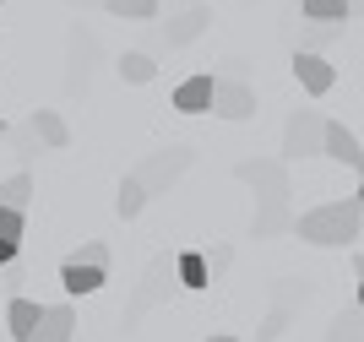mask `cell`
<instances>
[{"mask_svg": "<svg viewBox=\"0 0 364 342\" xmlns=\"http://www.w3.org/2000/svg\"><path fill=\"white\" fill-rule=\"evenodd\" d=\"M71 261H76V267H92V272H109V250H104V239H87V245H82Z\"/></svg>", "mask_w": 364, "mask_h": 342, "instance_id": "cell-21", "label": "cell"}, {"mask_svg": "<svg viewBox=\"0 0 364 342\" xmlns=\"http://www.w3.org/2000/svg\"><path fill=\"white\" fill-rule=\"evenodd\" d=\"M201 267H207V283H218V277L234 267V250H228V245H218V250H201Z\"/></svg>", "mask_w": 364, "mask_h": 342, "instance_id": "cell-22", "label": "cell"}, {"mask_svg": "<svg viewBox=\"0 0 364 342\" xmlns=\"http://www.w3.org/2000/svg\"><path fill=\"white\" fill-rule=\"evenodd\" d=\"M71 6H104V0H71Z\"/></svg>", "mask_w": 364, "mask_h": 342, "instance_id": "cell-27", "label": "cell"}, {"mask_svg": "<svg viewBox=\"0 0 364 342\" xmlns=\"http://www.w3.org/2000/svg\"><path fill=\"white\" fill-rule=\"evenodd\" d=\"M191 164H196V152H191V147H164V152H147V158L131 169V179H136L141 191H147V201H152V196L174 191V185L191 174Z\"/></svg>", "mask_w": 364, "mask_h": 342, "instance_id": "cell-2", "label": "cell"}, {"mask_svg": "<svg viewBox=\"0 0 364 342\" xmlns=\"http://www.w3.org/2000/svg\"><path fill=\"white\" fill-rule=\"evenodd\" d=\"M109 16H125V22H158L164 0H104Z\"/></svg>", "mask_w": 364, "mask_h": 342, "instance_id": "cell-17", "label": "cell"}, {"mask_svg": "<svg viewBox=\"0 0 364 342\" xmlns=\"http://www.w3.org/2000/svg\"><path fill=\"white\" fill-rule=\"evenodd\" d=\"M28 201H33V174L28 169H16V174L0 179V207L6 212H22V218H28Z\"/></svg>", "mask_w": 364, "mask_h": 342, "instance_id": "cell-13", "label": "cell"}, {"mask_svg": "<svg viewBox=\"0 0 364 342\" xmlns=\"http://www.w3.org/2000/svg\"><path fill=\"white\" fill-rule=\"evenodd\" d=\"M6 131H11V125H6V119H0V136H6Z\"/></svg>", "mask_w": 364, "mask_h": 342, "instance_id": "cell-28", "label": "cell"}, {"mask_svg": "<svg viewBox=\"0 0 364 342\" xmlns=\"http://www.w3.org/2000/svg\"><path fill=\"white\" fill-rule=\"evenodd\" d=\"M22 234H28V218L0 207V239H6V245H22Z\"/></svg>", "mask_w": 364, "mask_h": 342, "instance_id": "cell-23", "label": "cell"}, {"mask_svg": "<svg viewBox=\"0 0 364 342\" xmlns=\"http://www.w3.org/2000/svg\"><path fill=\"white\" fill-rule=\"evenodd\" d=\"M120 76L125 82H152V76H158V65H152V55H141V49H131V55H120Z\"/></svg>", "mask_w": 364, "mask_h": 342, "instance_id": "cell-20", "label": "cell"}, {"mask_svg": "<svg viewBox=\"0 0 364 342\" xmlns=\"http://www.w3.org/2000/svg\"><path fill=\"white\" fill-rule=\"evenodd\" d=\"M289 234L304 239V245H359V234H364V201H359V196H343V201H326V207L294 212Z\"/></svg>", "mask_w": 364, "mask_h": 342, "instance_id": "cell-1", "label": "cell"}, {"mask_svg": "<svg viewBox=\"0 0 364 342\" xmlns=\"http://www.w3.org/2000/svg\"><path fill=\"white\" fill-rule=\"evenodd\" d=\"M234 179L256 185L261 201H272V196H294L289 191V164H277V158H245V164H234Z\"/></svg>", "mask_w": 364, "mask_h": 342, "instance_id": "cell-3", "label": "cell"}, {"mask_svg": "<svg viewBox=\"0 0 364 342\" xmlns=\"http://www.w3.org/2000/svg\"><path fill=\"white\" fill-rule=\"evenodd\" d=\"M321 158H337L343 169H359V164H364L359 131H353V125H343V119H321Z\"/></svg>", "mask_w": 364, "mask_h": 342, "instance_id": "cell-6", "label": "cell"}, {"mask_svg": "<svg viewBox=\"0 0 364 342\" xmlns=\"http://www.w3.org/2000/svg\"><path fill=\"white\" fill-rule=\"evenodd\" d=\"M71 331H76L71 304H44V315H38V326H33L28 342H71Z\"/></svg>", "mask_w": 364, "mask_h": 342, "instance_id": "cell-9", "label": "cell"}, {"mask_svg": "<svg viewBox=\"0 0 364 342\" xmlns=\"http://www.w3.org/2000/svg\"><path fill=\"white\" fill-rule=\"evenodd\" d=\"M343 337H359V310H348V321H337V331H332V342H343Z\"/></svg>", "mask_w": 364, "mask_h": 342, "instance_id": "cell-24", "label": "cell"}, {"mask_svg": "<svg viewBox=\"0 0 364 342\" xmlns=\"http://www.w3.org/2000/svg\"><path fill=\"white\" fill-rule=\"evenodd\" d=\"M0 6H6V0H0Z\"/></svg>", "mask_w": 364, "mask_h": 342, "instance_id": "cell-29", "label": "cell"}, {"mask_svg": "<svg viewBox=\"0 0 364 342\" xmlns=\"http://www.w3.org/2000/svg\"><path fill=\"white\" fill-rule=\"evenodd\" d=\"M213 109L218 119H250L256 114V92L245 87L240 76H213Z\"/></svg>", "mask_w": 364, "mask_h": 342, "instance_id": "cell-5", "label": "cell"}, {"mask_svg": "<svg viewBox=\"0 0 364 342\" xmlns=\"http://www.w3.org/2000/svg\"><path fill=\"white\" fill-rule=\"evenodd\" d=\"M310 22H348L353 16V0H299Z\"/></svg>", "mask_w": 364, "mask_h": 342, "instance_id": "cell-19", "label": "cell"}, {"mask_svg": "<svg viewBox=\"0 0 364 342\" xmlns=\"http://www.w3.org/2000/svg\"><path fill=\"white\" fill-rule=\"evenodd\" d=\"M207 342H240V337H228V331H218V337H207Z\"/></svg>", "mask_w": 364, "mask_h": 342, "instance_id": "cell-26", "label": "cell"}, {"mask_svg": "<svg viewBox=\"0 0 364 342\" xmlns=\"http://www.w3.org/2000/svg\"><path fill=\"white\" fill-rule=\"evenodd\" d=\"M207 104H213V71H196L174 87V109L180 114H207Z\"/></svg>", "mask_w": 364, "mask_h": 342, "instance_id": "cell-10", "label": "cell"}, {"mask_svg": "<svg viewBox=\"0 0 364 342\" xmlns=\"http://www.w3.org/2000/svg\"><path fill=\"white\" fill-rule=\"evenodd\" d=\"M174 283L191 288V294L213 288V283H207V267H201V250H180V255H174Z\"/></svg>", "mask_w": 364, "mask_h": 342, "instance_id": "cell-15", "label": "cell"}, {"mask_svg": "<svg viewBox=\"0 0 364 342\" xmlns=\"http://www.w3.org/2000/svg\"><path fill=\"white\" fill-rule=\"evenodd\" d=\"M16 255H22V245H6V239H0V267H11Z\"/></svg>", "mask_w": 364, "mask_h": 342, "instance_id": "cell-25", "label": "cell"}, {"mask_svg": "<svg viewBox=\"0 0 364 342\" xmlns=\"http://www.w3.org/2000/svg\"><path fill=\"white\" fill-rule=\"evenodd\" d=\"M207 22H213V6H207V0H191L180 16H168V49L196 44L201 33H207Z\"/></svg>", "mask_w": 364, "mask_h": 342, "instance_id": "cell-8", "label": "cell"}, {"mask_svg": "<svg viewBox=\"0 0 364 342\" xmlns=\"http://www.w3.org/2000/svg\"><path fill=\"white\" fill-rule=\"evenodd\" d=\"M38 315H44V304H38V299L11 294V304H6V326H11V337H16V342H28L33 326H38Z\"/></svg>", "mask_w": 364, "mask_h": 342, "instance_id": "cell-12", "label": "cell"}, {"mask_svg": "<svg viewBox=\"0 0 364 342\" xmlns=\"http://www.w3.org/2000/svg\"><path fill=\"white\" fill-rule=\"evenodd\" d=\"M289 223H294L289 196H272V201H261V212H256V228H250V234H256V239H272V234H289Z\"/></svg>", "mask_w": 364, "mask_h": 342, "instance_id": "cell-11", "label": "cell"}, {"mask_svg": "<svg viewBox=\"0 0 364 342\" xmlns=\"http://www.w3.org/2000/svg\"><path fill=\"white\" fill-rule=\"evenodd\" d=\"M114 212H120L125 223L147 212V191H141V185H136V179H131V174H125V179H120V191H114Z\"/></svg>", "mask_w": 364, "mask_h": 342, "instance_id": "cell-18", "label": "cell"}, {"mask_svg": "<svg viewBox=\"0 0 364 342\" xmlns=\"http://www.w3.org/2000/svg\"><path fill=\"white\" fill-rule=\"evenodd\" d=\"M294 76H299V87L310 92V98H326V92L337 87V71L316 55V49H299V55H294Z\"/></svg>", "mask_w": 364, "mask_h": 342, "instance_id": "cell-7", "label": "cell"}, {"mask_svg": "<svg viewBox=\"0 0 364 342\" xmlns=\"http://www.w3.org/2000/svg\"><path fill=\"white\" fill-rule=\"evenodd\" d=\"M316 152H321V114H310V109L289 114V125H283V158H277V164L316 158Z\"/></svg>", "mask_w": 364, "mask_h": 342, "instance_id": "cell-4", "label": "cell"}, {"mask_svg": "<svg viewBox=\"0 0 364 342\" xmlns=\"http://www.w3.org/2000/svg\"><path fill=\"white\" fill-rule=\"evenodd\" d=\"M33 136H38V141H44V147H71V125H65L60 114H55V109H38V114H33Z\"/></svg>", "mask_w": 364, "mask_h": 342, "instance_id": "cell-14", "label": "cell"}, {"mask_svg": "<svg viewBox=\"0 0 364 342\" xmlns=\"http://www.w3.org/2000/svg\"><path fill=\"white\" fill-rule=\"evenodd\" d=\"M60 288H65L71 299L98 294V288H104V272H92V267H76V261H65V267H60Z\"/></svg>", "mask_w": 364, "mask_h": 342, "instance_id": "cell-16", "label": "cell"}]
</instances>
